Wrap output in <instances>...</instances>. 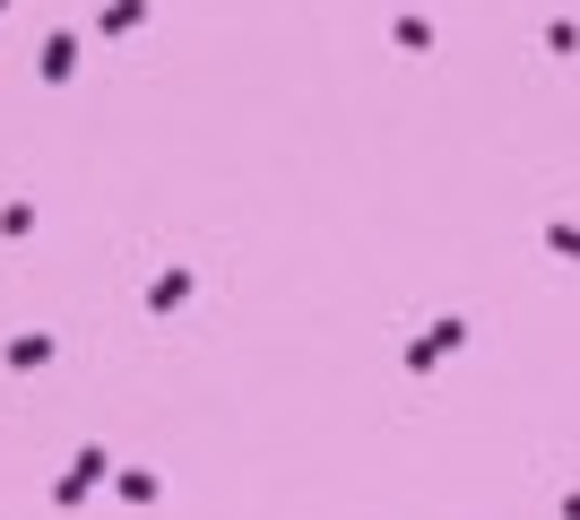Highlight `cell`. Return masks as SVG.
<instances>
[{
	"label": "cell",
	"mask_w": 580,
	"mask_h": 520,
	"mask_svg": "<svg viewBox=\"0 0 580 520\" xmlns=\"http://www.w3.org/2000/svg\"><path fill=\"white\" fill-rule=\"evenodd\" d=\"M96 477H105V451H79V469H70V477L52 486V504H79V495H87Z\"/></svg>",
	"instance_id": "1"
},
{
	"label": "cell",
	"mask_w": 580,
	"mask_h": 520,
	"mask_svg": "<svg viewBox=\"0 0 580 520\" xmlns=\"http://www.w3.org/2000/svg\"><path fill=\"white\" fill-rule=\"evenodd\" d=\"M70 61H79V35H70V26H61V35H52V44H44V79H52V87H61V79H70Z\"/></svg>",
	"instance_id": "2"
},
{
	"label": "cell",
	"mask_w": 580,
	"mask_h": 520,
	"mask_svg": "<svg viewBox=\"0 0 580 520\" xmlns=\"http://www.w3.org/2000/svg\"><path fill=\"white\" fill-rule=\"evenodd\" d=\"M139 17H147V0H114V9H105V17H96V26H105V35H130V26H139Z\"/></svg>",
	"instance_id": "3"
},
{
	"label": "cell",
	"mask_w": 580,
	"mask_h": 520,
	"mask_svg": "<svg viewBox=\"0 0 580 520\" xmlns=\"http://www.w3.org/2000/svg\"><path fill=\"white\" fill-rule=\"evenodd\" d=\"M390 35H399V44H407V52H425V44H434V26H425V17H416V9H399V26H390Z\"/></svg>",
	"instance_id": "4"
},
{
	"label": "cell",
	"mask_w": 580,
	"mask_h": 520,
	"mask_svg": "<svg viewBox=\"0 0 580 520\" xmlns=\"http://www.w3.org/2000/svg\"><path fill=\"white\" fill-rule=\"evenodd\" d=\"M44 356H52V339H17V347H9V365H17V374H35Z\"/></svg>",
	"instance_id": "5"
},
{
	"label": "cell",
	"mask_w": 580,
	"mask_h": 520,
	"mask_svg": "<svg viewBox=\"0 0 580 520\" xmlns=\"http://www.w3.org/2000/svg\"><path fill=\"white\" fill-rule=\"evenodd\" d=\"M0 9H9V0H0Z\"/></svg>",
	"instance_id": "6"
}]
</instances>
